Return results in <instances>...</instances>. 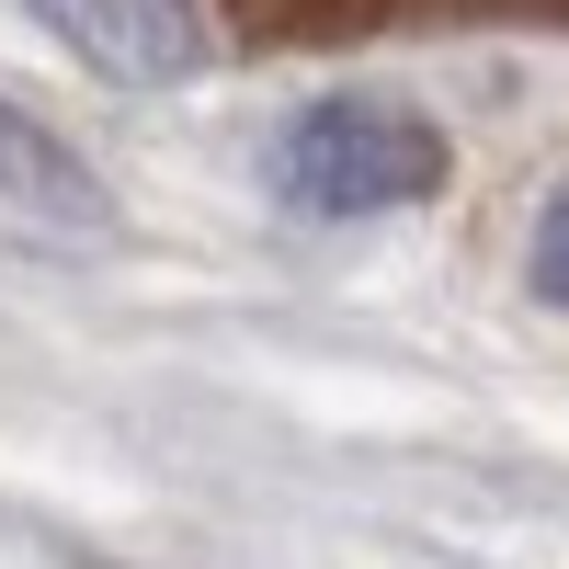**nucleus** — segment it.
I'll return each mask as SVG.
<instances>
[{
    "instance_id": "nucleus-1",
    "label": "nucleus",
    "mask_w": 569,
    "mask_h": 569,
    "mask_svg": "<svg viewBox=\"0 0 569 569\" xmlns=\"http://www.w3.org/2000/svg\"><path fill=\"white\" fill-rule=\"evenodd\" d=\"M445 171H456L445 126L421 103H388V91H319L262 149V182L297 217H399L421 194H445Z\"/></svg>"
},
{
    "instance_id": "nucleus-2",
    "label": "nucleus",
    "mask_w": 569,
    "mask_h": 569,
    "mask_svg": "<svg viewBox=\"0 0 569 569\" xmlns=\"http://www.w3.org/2000/svg\"><path fill=\"white\" fill-rule=\"evenodd\" d=\"M23 12L69 46L80 69H103L126 91H171L217 69V23L206 0H23Z\"/></svg>"
},
{
    "instance_id": "nucleus-3",
    "label": "nucleus",
    "mask_w": 569,
    "mask_h": 569,
    "mask_svg": "<svg viewBox=\"0 0 569 569\" xmlns=\"http://www.w3.org/2000/svg\"><path fill=\"white\" fill-rule=\"evenodd\" d=\"M0 240L12 251H103L114 240V194L69 137H46L34 114L0 103Z\"/></svg>"
},
{
    "instance_id": "nucleus-4",
    "label": "nucleus",
    "mask_w": 569,
    "mask_h": 569,
    "mask_svg": "<svg viewBox=\"0 0 569 569\" xmlns=\"http://www.w3.org/2000/svg\"><path fill=\"white\" fill-rule=\"evenodd\" d=\"M525 284H536L547 308H569V182H558V194L536 206V251H525Z\"/></svg>"
}]
</instances>
